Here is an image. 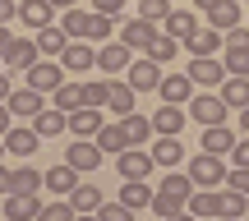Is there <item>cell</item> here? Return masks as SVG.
Here are the masks:
<instances>
[{
	"label": "cell",
	"instance_id": "cell-1",
	"mask_svg": "<svg viewBox=\"0 0 249 221\" xmlns=\"http://www.w3.org/2000/svg\"><path fill=\"white\" fill-rule=\"evenodd\" d=\"M189 180L194 185H208V189H217V185H226V161H222V152H198V157H189Z\"/></svg>",
	"mask_w": 249,
	"mask_h": 221
},
{
	"label": "cell",
	"instance_id": "cell-2",
	"mask_svg": "<svg viewBox=\"0 0 249 221\" xmlns=\"http://www.w3.org/2000/svg\"><path fill=\"white\" fill-rule=\"evenodd\" d=\"M185 111H189V120H198V124H222L231 106L222 102V92H198V97L185 102Z\"/></svg>",
	"mask_w": 249,
	"mask_h": 221
},
{
	"label": "cell",
	"instance_id": "cell-3",
	"mask_svg": "<svg viewBox=\"0 0 249 221\" xmlns=\"http://www.w3.org/2000/svg\"><path fill=\"white\" fill-rule=\"evenodd\" d=\"M37 60H42L37 37H14V42H9V51H5V69H9V74H28Z\"/></svg>",
	"mask_w": 249,
	"mask_h": 221
},
{
	"label": "cell",
	"instance_id": "cell-4",
	"mask_svg": "<svg viewBox=\"0 0 249 221\" xmlns=\"http://www.w3.org/2000/svg\"><path fill=\"white\" fill-rule=\"evenodd\" d=\"M116 170H120V180H148L157 170V161H152L148 148H124L116 157Z\"/></svg>",
	"mask_w": 249,
	"mask_h": 221
},
{
	"label": "cell",
	"instance_id": "cell-5",
	"mask_svg": "<svg viewBox=\"0 0 249 221\" xmlns=\"http://www.w3.org/2000/svg\"><path fill=\"white\" fill-rule=\"evenodd\" d=\"M65 74H70V69H65V65L55 60V55H42V60H37L33 69H28V83H33L37 92H55V88L65 83Z\"/></svg>",
	"mask_w": 249,
	"mask_h": 221
},
{
	"label": "cell",
	"instance_id": "cell-6",
	"mask_svg": "<svg viewBox=\"0 0 249 221\" xmlns=\"http://www.w3.org/2000/svg\"><path fill=\"white\" fill-rule=\"evenodd\" d=\"M60 65H65L70 74H88V69H97V46H92L88 37H74V42L65 46Z\"/></svg>",
	"mask_w": 249,
	"mask_h": 221
},
{
	"label": "cell",
	"instance_id": "cell-7",
	"mask_svg": "<svg viewBox=\"0 0 249 221\" xmlns=\"http://www.w3.org/2000/svg\"><path fill=\"white\" fill-rule=\"evenodd\" d=\"M148 152H152V161L166 166V170H176L180 161H185V143H180V134H152Z\"/></svg>",
	"mask_w": 249,
	"mask_h": 221
},
{
	"label": "cell",
	"instance_id": "cell-8",
	"mask_svg": "<svg viewBox=\"0 0 249 221\" xmlns=\"http://www.w3.org/2000/svg\"><path fill=\"white\" fill-rule=\"evenodd\" d=\"M185 74L194 79V88H222V79H226V60H213V55H194Z\"/></svg>",
	"mask_w": 249,
	"mask_h": 221
},
{
	"label": "cell",
	"instance_id": "cell-9",
	"mask_svg": "<svg viewBox=\"0 0 249 221\" xmlns=\"http://www.w3.org/2000/svg\"><path fill=\"white\" fill-rule=\"evenodd\" d=\"M129 60H134V46H124L120 37H116V42H107V46H97V69L102 74H124V69H129Z\"/></svg>",
	"mask_w": 249,
	"mask_h": 221
},
{
	"label": "cell",
	"instance_id": "cell-10",
	"mask_svg": "<svg viewBox=\"0 0 249 221\" xmlns=\"http://www.w3.org/2000/svg\"><path fill=\"white\" fill-rule=\"evenodd\" d=\"M157 33H161V28L152 23V18L134 14L129 23L120 28V42H124V46H134V51H148V46H152V37H157Z\"/></svg>",
	"mask_w": 249,
	"mask_h": 221
},
{
	"label": "cell",
	"instance_id": "cell-11",
	"mask_svg": "<svg viewBox=\"0 0 249 221\" xmlns=\"http://www.w3.org/2000/svg\"><path fill=\"white\" fill-rule=\"evenodd\" d=\"M102 157H107V152L97 148V138H74L70 152H65V161H70V166H79V170H88V175L102 166Z\"/></svg>",
	"mask_w": 249,
	"mask_h": 221
},
{
	"label": "cell",
	"instance_id": "cell-12",
	"mask_svg": "<svg viewBox=\"0 0 249 221\" xmlns=\"http://www.w3.org/2000/svg\"><path fill=\"white\" fill-rule=\"evenodd\" d=\"M226 46V33H217L213 23H203V28H194V33L185 37V51L189 55H217Z\"/></svg>",
	"mask_w": 249,
	"mask_h": 221
},
{
	"label": "cell",
	"instance_id": "cell-13",
	"mask_svg": "<svg viewBox=\"0 0 249 221\" xmlns=\"http://www.w3.org/2000/svg\"><path fill=\"white\" fill-rule=\"evenodd\" d=\"M5 148H9V157H33V152L42 148V134H37L33 124H28V129L23 124H9L5 129Z\"/></svg>",
	"mask_w": 249,
	"mask_h": 221
},
{
	"label": "cell",
	"instance_id": "cell-14",
	"mask_svg": "<svg viewBox=\"0 0 249 221\" xmlns=\"http://www.w3.org/2000/svg\"><path fill=\"white\" fill-rule=\"evenodd\" d=\"M124 79H129V83H134L139 92H148V88H157V83H161V65L152 60V55H139V60H129Z\"/></svg>",
	"mask_w": 249,
	"mask_h": 221
},
{
	"label": "cell",
	"instance_id": "cell-15",
	"mask_svg": "<svg viewBox=\"0 0 249 221\" xmlns=\"http://www.w3.org/2000/svg\"><path fill=\"white\" fill-rule=\"evenodd\" d=\"M42 106H46V92H37L33 83L18 88V92H9V111H14V120H33Z\"/></svg>",
	"mask_w": 249,
	"mask_h": 221
},
{
	"label": "cell",
	"instance_id": "cell-16",
	"mask_svg": "<svg viewBox=\"0 0 249 221\" xmlns=\"http://www.w3.org/2000/svg\"><path fill=\"white\" fill-rule=\"evenodd\" d=\"M102 106H79V111H70V134L74 138H97V129H102Z\"/></svg>",
	"mask_w": 249,
	"mask_h": 221
},
{
	"label": "cell",
	"instance_id": "cell-17",
	"mask_svg": "<svg viewBox=\"0 0 249 221\" xmlns=\"http://www.w3.org/2000/svg\"><path fill=\"white\" fill-rule=\"evenodd\" d=\"M157 92H161V102H176V106H185V102L194 97V79H189V74H161Z\"/></svg>",
	"mask_w": 249,
	"mask_h": 221
},
{
	"label": "cell",
	"instance_id": "cell-18",
	"mask_svg": "<svg viewBox=\"0 0 249 221\" xmlns=\"http://www.w3.org/2000/svg\"><path fill=\"white\" fill-rule=\"evenodd\" d=\"M120 124H124V138H129V148H148L152 143V115H139V111H129V115H120Z\"/></svg>",
	"mask_w": 249,
	"mask_h": 221
},
{
	"label": "cell",
	"instance_id": "cell-19",
	"mask_svg": "<svg viewBox=\"0 0 249 221\" xmlns=\"http://www.w3.org/2000/svg\"><path fill=\"white\" fill-rule=\"evenodd\" d=\"M185 120H189V111L176 106V102H161V106L152 111V129H157V134H180Z\"/></svg>",
	"mask_w": 249,
	"mask_h": 221
},
{
	"label": "cell",
	"instance_id": "cell-20",
	"mask_svg": "<svg viewBox=\"0 0 249 221\" xmlns=\"http://www.w3.org/2000/svg\"><path fill=\"white\" fill-rule=\"evenodd\" d=\"M33 129L42 134V138H55V134L70 129V111H60V106H42V111L33 115Z\"/></svg>",
	"mask_w": 249,
	"mask_h": 221
},
{
	"label": "cell",
	"instance_id": "cell-21",
	"mask_svg": "<svg viewBox=\"0 0 249 221\" xmlns=\"http://www.w3.org/2000/svg\"><path fill=\"white\" fill-rule=\"evenodd\" d=\"M217 92H222V102H226L231 111H245V106H249V74H226Z\"/></svg>",
	"mask_w": 249,
	"mask_h": 221
},
{
	"label": "cell",
	"instance_id": "cell-22",
	"mask_svg": "<svg viewBox=\"0 0 249 221\" xmlns=\"http://www.w3.org/2000/svg\"><path fill=\"white\" fill-rule=\"evenodd\" d=\"M70 42H74V37L65 33V23H46V28H37V46H42V55H55V60H60Z\"/></svg>",
	"mask_w": 249,
	"mask_h": 221
},
{
	"label": "cell",
	"instance_id": "cell-23",
	"mask_svg": "<svg viewBox=\"0 0 249 221\" xmlns=\"http://www.w3.org/2000/svg\"><path fill=\"white\" fill-rule=\"evenodd\" d=\"M5 217H9V221H28V217H42V198H37V194H18V189H14V194L5 198Z\"/></svg>",
	"mask_w": 249,
	"mask_h": 221
},
{
	"label": "cell",
	"instance_id": "cell-24",
	"mask_svg": "<svg viewBox=\"0 0 249 221\" xmlns=\"http://www.w3.org/2000/svg\"><path fill=\"white\" fill-rule=\"evenodd\" d=\"M51 9H55L51 0H18V23L37 33V28H46V23H51Z\"/></svg>",
	"mask_w": 249,
	"mask_h": 221
},
{
	"label": "cell",
	"instance_id": "cell-25",
	"mask_svg": "<svg viewBox=\"0 0 249 221\" xmlns=\"http://www.w3.org/2000/svg\"><path fill=\"white\" fill-rule=\"evenodd\" d=\"M79 175H83L79 166H70V161H60V166H51V170H46V189H51V194H74V185H79Z\"/></svg>",
	"mask_w": 249,
	"mask_h": 221
},
{
	"label": "cell",
	"instance_id": "cell-26",
	"mask_svg": "<svg viewBox=\"0 0 249 221\" xmlns=\"http://www.w3.org/2000/svg\"><path fill=\"white\" fill-rule=\"evenodd\" d=\"M189 212L194 217H222V194L208 185H198L194 194H189Z\"/></svg>",
	"mask_w": 249,
	"mask_h": 221
},
{
	"label": "cell",
	"instance_id": "cell-27",
	"mask_svg": "<svg viewBox=\"0 0 249 221\" xmlns=\"http://www.w3.org/2000/svg\"><path fill=\"white\" fill-rule=\"evenodd\" d=\"M134 92H139V88H134V83L129 79H111V92H107V111H116V115H129L134 111Z\"/></svg>",
	"mask_w": 249,
	"mask_h": 221
},
{
	"label": "cell",
	"instance_id": "cell-28",
	"mask_svg": "<svg viewBox=\"0 0 249 221\" xmlns=\"http://www.w3.org/2000/svg\"><path fill=\"white\" fill-rule=\"evenodd\" d=\"M120 203L134 207V212H139V207H152V185L148 180H124L120 185Z\"/></svg>",
	"mask_w": 249,
	"mask_h": 221
},
{
	"label": "cell",
	"instance_id": "cell-29",
	"mask_svg": "<svg viewBox=\"0 0 249 221\" xmlns=\"http://www.w3.org/2000/svg\"><path fill=\"white\" fill-rule=\"evenodd\" d=\"M208 23H213L217 33H231V28H240V5H235V0L213 5V9H208Z\"/></svg>",
	"mask_w": 249,
	"mask_h": 221
},
{
	"label": "cell",
	"instance_id": "cell-30",
	"mask_svg": "<svg viewBox=\"0 0 249 221\" xmlns=\"http://www.w3.org/2000/svg\"><path fill=\"white\" fill-rule=\"evenodd\" d=\"M198 148H208V152H231L235 148V134L226 129V120L222 124H203V143Z\"/></svg>",
	"mask_w": 249,
	"mask_h": 221
},
{
	"label": "cell",
	"instance_id": "cell-31",
	"mask_svg": "<svg viewBox=\"0 0 249 221\" xmlns=\"http://www.w3.org/2000/svg\"><path fill=\"white\" fill-rule=\"evenodd\" d=\"M161 28H166L171 37H180V42H185V37H189V33L198 28V14H194V9H171V14H166V23H161Z\"/></svg>",
	"mask_w": 249,
	"mask_h": 221
},
{
	"label": "cell",
	"instance_id": "cell-32",
	"mask_svg": "<svg viewBox=\"0 0 249 221\" xmlns=\"http://www.w3.org/2000/svg\"><path fill=\"white\" fill-rule=\"evenodd\" d=\"M97 148H102V152H116V157L129 148V138H124V124H120V120H116V124H102V129H97Z\"/></svg>",
	"mask_w": 249,
	"mask_h": 221
},
{
	"label": "cell",
	"instance_id": "cell-33",
	"mask_svg": "<svg viewBox=\"0 0 249 221\" xmlns=\"http://www.w3.org/2000/svg\"><path fill=\"white\" fill-rule=\"evenodd\" d=\"M176 51H180V37H171L166 28H161V33L152 37V46H148V55H152V60H157V65H166V60H176Z\"/></svg>",
	"mask_w": 249,
	"mask_h": 221
},
{
	"label": "cell",
	"instance_id": "cell-34",
	"mask_svg": "<svg viewBox=\"0 0 249 221\" xmlns=\"http://www.w3.org/2000/svg\"><path fill=\"white\" fill-rule=\"evenodd\" d=\"M51 97H55L51 106H60V111H79V106H88V102H83V83H60Z\"/></svg>",
	"mask_w": 249,
	"mask_h": 221
},
{
	"label": "cell",
	"instance_id": "cell-35",
	"mask_svg": "<svg viewBox=\"0 0 249 221\" xmlns=\"http://www.w3.org/2000/svg\"><path fill=\"white\" fill-rule=\"evenodd\" d=\"M14 189H18V194H37V189H46V175L33 170V166H18L14 170ZM14 189H9V194H14Z\"/></svg>",
	"mask_w": 249,
	"mask_h": 221
},
{
	"label": "cell",
	"instance_id": "cell-36",
	"mask_svg": "<svg viewBox=\"0 0 249 221\" xmlns=\"http://www.w3.org/2000/svg\"><path fill=\"white\" fill-rule=\"evenodd\" d=\"M185 207H189V198H176V194H152V212H157V217H180V212H185Z\"/></svg>",
	"mask_w": 249,
	"mask_h": 221
},
{
	"label": "cell",
	"instance_id": "cell-37",
	"mask_svg": "<svg viewBox=\"0 0 249 221\" xmlns=\"http://www.w3.org/2000/svg\"><path fill=\"white\" fill-rule=\"evenodd\" d=\"M88 18H92V9L70 5V9H65V33H70V37H88Z\"/></svg>",
	"mask_w": 249,
	"mask_h": 221
},
{
	"label": "cell",
	"instance_id": "cell-38",
	"mask_svg": "<svg viewBox=\"0 0 249 221\" xmlns=\"http://www.w3.org/2000/svg\"><path fill=\"white\" fill-rule=\"evenodd\" d=\"M74 207H79V212H97V207H102V194H97V189H92V185H83V180H79V185H74Z\"/></svg>",
	"mask_w": 249,
	"mask_h": 221
},
{
	"label": "cell",
	"instance_id": "cell-39",
	"mask_svg": "<svg viewBox=\"0 0 249 221\" xmlns=\"http://www.w3.org/2000/svg\"><path fill=\"white\" fill-rule=\"evenodd\" d=\"M107 92H111V79H83V102L88 106H107Z\"/></svg>",
	"mask_w": 249,
	"mask_h": 221
},
{
	"label": "cell",
	"instance_id": "cell-40",
	"mask_svg": "<svg viewBox=\"0 0 249 221\" xmlns=\"http://www.w3.org/2000/svg\"><path fill=\"white\" fill-rule=\"evenodd\" d=\"M107 37H116L111 14H97V9H92V18H88V42H107Z\"/></svg>",
	"mask_w": 249,
	"mask_h": 221
},
{
	"label": "cell",
	"instance_id": "cell-41",
	"mask_svg": "<svg viewBox=\"0 0 249 221\" xmlns=\"http://www.w3.org/2000/svg\"><path fill=\"white\" fill-rule=\"evenodd\" d=\"M226 74H249V46H226Z\"/></svg>",
	"mask_w": 249,
	"mask_h": 221
},
{
	"label": "cell",
	"instance_id": "cell-42",
	"mask_svg": "<svg viewBox=\"0 0 249 221\" xmlns=\"http://www.w3.org/2000/svg\"><path fill=\"white\" fill-rule=\"evenodd\" d=\"M245 198H249V194H240V189L226 185V189H222V217H245Z\"/></svg>",
	"mask_w": 249,
	"mask_h": 221
},
{
	"label": "cell",
	"instance_id": "cell-43",
	"mask_svg": "<svg viewBox=\"0 0 249 221\" xmlns=\"http://www.w3.org/2000/svg\"><path fill=\"white\" fill-rule=\"evenodd\" d=\"M161 194H176V198H189V194H194V180H189V175H176V170H171V175L161 180Z\"/></svg>",
	"mask_w": 249,
	"mask_h": 221
},
{
	"label": "cell",
	"instance_id": "cell-44",
	"mask_svg": "<svg viewBox=\"0 0 249 221\" xmlns=\"http://www.w3.org/2000/svg\"><path fill=\"white\" fill-rule=\"evenodd\" d=\"M42 217H46V221H70V217H79V207H74V198H70V203H65V198H55V203L42 207Z\"/></svg>",
	"mask_w": 249,
	"mask_h": 221
},
{
	"label": "cell",
	"instance_id": "cell-45",
	"mask_svg": "<svg viewBox=\"0 0 249 221\" xmlns=\"http://www.w3.org/2000/svg\"><path fill=\"white\" fill-rule=\"evenodd\" d=\"M139 14H143V18H152V23H166L171 0H139Z\"/></svg>",
	"mask_w": 249,
	"mask_h": 221
},
{
	"label": "cell",
	"instance_id": "cell-46",
	"mask_svg": "<svg viewBox=\"0 0 249 221\" xmlns=\"http://www.w3.org/2000/svg\"><path fill=\"white\" fill-rule=\"evenodd\" d=\"M129 212H134V207H124V203H102L97 207L102 221H129Z\"/></svg>",
	"mask_w": 249,
	"mask_h": 221
},
{
	"label": "cell",
	"instance_id": "cell-47",
	"mask_svg": "<svg viewBox=\"0 0 249 221\" xmlns=\"http://www.w3.org/2000/svg\"><path fill=\"white\" fill-rule=\"evenodd\" d=\"M226 185H231V189H240V194H249V166L226 170Z\"/></svg>",
	"mask_w": 249,
	"mask_h": 221
},
{
	"label": "cell",
	"instance_id": "cell-48",
	"mask_svg": "<svg viewBox=\"0 0 249 221\" xmlns=\"http://www.w3.org/2000/svg\"><path fill=\"white\" fill-rule=\"evenodd\" d=\"M92 9H97V14H111V18H120V14H124V0H92Z\"/></svg>",
	"mask_w": 249,
	"mask_h": 221
},
{
	"label": "cell",
	"instance_id": "cell-49",
	"mask_svg": "<svg viewBox=\"0 0 249 221\" xmlns=\"http://www.w3.org/2000/svg\"><path fill=\"white\" fill-rule=\"evenodd\" d=\"M231 161H235V166H249V134H245V138L231 148Z\"/></svg>",
	"mask_w": 249,
	"mask_h": 221
},
{
	"label": "cell",
	"instance_id": "cell-50",
	"mask_svg": "<svg viewBox=\"0 0 249 221\" xmlns=\"http://www.w3.org/2000/svg\"><path fill=\"white\" fill-rule=\"evenodd\" d=\"M226 46H249V28H231L226 33Z\"/></svg>",
	"mask_w": 249,
	"mask_h": 221
},
{
	"label": "cell",
	"instance_id": "cell-51",
	"mask_svg": "<svg viewBox=\"0 0 249 221\" xmlns=\"http://www.w3.org/2000/svg\"><path fill=\"white\" fill-rule=\"evenodd\" d=\"M9 189H14V170L0 161V194H9Z\"/></svg>",
	"mask_w": 249,
	"mask_h": 221
},
{
	"label": "cell",
	"instance_id": "cell-52",
	"mask_svg": "<svg viewBox=\"0 0 249 221\" xmlns=\"http://www.w3.org/2000/svg\"><path fill=\"white\" fill-rule=\"evenodd\" d=\"M9 18H18V5L14 0H0V23H9Z\"/></svg>",
	"mask_w": 249,
	"mask_h": 221
},
{
	"label": "cell",
	"instance_id": "cell-53",
	"mask_svg": "<svg viewBox=\"0 0 249 221\" xmlns=\"http://www.w3.org/2000/svg\"><path fill=\"white\" fill-rule=\"evenodd\" d=\"M9 124H14V111H9V102H0V134H5Z\"/></svg>",
	"mask_w": 249,
	"mask_h": 221
},
{
	"label": "cell",
	"instance_id": "cell-54",
	"mask_svg": "<svg viewBox=\"0 0 249 221\" xmlns=\"http://www.w3.org/2000/svg\"><path fill=\"white\" fill-rule=\"evenodd\" d=\"M9 42H14V33H9V28L0 23V60H5V51H9Z\"/></svg>",
	"mask_w": 249,
	"mask_h": 221
},
{
	"label": "cell",
	"instance_id": "cell-55",
	"mask_svg": "<svg viewBox=\"0 0 249 221\" xmlns=\"http://www.w3.org/2000/svg\"><path fill=\"white\" fill-rule=\"evenodd\" d=\"M9 92H14V79H9V74H0V102H9Z\"/></svg>",
	"mask_w": 249,
	"mask_h": 221
},
{
	"label": "cell",
	"instance_id": "cell-56",
	"mask_svg": "<svg viewBox=\"0 0 249 221\" xmlns=\"http://www.w3.org/2000/svg\"><path fill=\"white\" fill-rule=\"evenodd\" d=\"M194 5H198V9L208 14V9H213V5H222V0H194Z\"/></svg>",
	"mask_w": 249,
	"mask_h": 221
},
{
	"label": "cell",
	"instance_id": "cell-57",
	"mask_svg": "<svg viewBox=\"0 0 249 221\" xmlns=\"http://www.w3.org/2000/svg\"><path fill=\"white\" fill-rule=\"evenodd\" d=\"M240 129H245V134H249V106H245V111H240Z\"/></svg>",
	"mask_w": 249,
	"mask_h": 221
},
{
	"label": "cell",
	"instance_id": "cell-58",
	"mask_svg": "<svg viewBox=\"0 0 249 221\" xmlns=\"http://www.w3.org/2000/svg\"><path fill=\"white\" fill-rule=\"evenodd\" d=\"M51 5H55V9H70V5H79V0H51Z\"/></svg>",
	"mask_w": 249,
	"mask_h": 221
},
{
	"label": "cell",
	"instance_id": "cell-59",
	"mask_svg": "<svg viewBox=\"0 0 249 221\" xmlns=\"http://www.w3.org/2000/svg\"><path fill=\"white\" fill-rule=\"evenodd\" d=\"M5 152H9V148H5V134H0V157H5Z\"/></svg>",
	"mask_w": 249,
	"mask_h": 221
}]
</instances>
